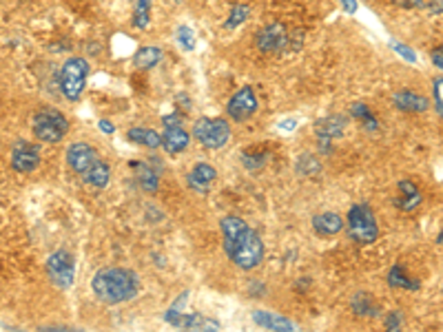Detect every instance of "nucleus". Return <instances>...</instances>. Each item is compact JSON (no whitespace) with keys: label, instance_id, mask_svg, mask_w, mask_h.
Wrapping results in <instances>:
<instances>
[{"label":"nucleus","instance_id":"obj_31","mask_svg":"<svg viewBox=\"0 0 443 332\" xmlns=\"http://www.w3.org/2000/svg\"><path fill=\"white\" fill-rule=\"evenodd\" d=\"M392 49H395L397 54H401L406 60H410V63H415L417 60V54L415 52H410V49L406 45H401V43H392Z\"/></svg>","mask_w":443,"mask_h":332},{"label":"nucleus","instance_id":"obj_7","mask_svg":"<svg viewBox=\"0 0 443 332\" xmlns=\"http://www.w3.org/2000/svg\"><path fill=\"white\" fill-rule=\"evenodd\" d=\"M191 135L206 148H222L231 140V124L224 118H200Z\"/></svg>","mask_w":443,"mask_h":332},{"label":"nucleus","instance_id":"obj_14","mask_svg":"<svg viewBox=\"0 0 443 332\" xmlns=\"http://www.w3.org/2000/svg\"><path fill=\"white\" fill-rule=\"evenodd\" d=\"M191 142V135L186 133L182 126H164V133H162V148L166 153H182V151L189 146Z\"/></svg>","mask_w":443,"mask_h":332},{"label":"nucleus","instance_id":"obj_25","mask_svg":"<svg viewBox=\"0 0 443 332\" xmlns=\"http://www.w3.org/2000/svg\"><path fill=\"white\" fill-rule=\"evenodd\" d=\"M297 170L302 175H319V170H321V164H319V159L310 155V153H302L299 159H297Z\"/></svg>","mask_w":443,"mask_h":332},{"label":"nucleus","instance_id":"obj_18","mask_svg":"<svg viewBox=\"0 0 443 332\" xmlns=\"http://www.w3.org/2000/svg\"><path fill=\"white\" fill-rule=\"evenodd\" d=\"M313 228L321 237H332L343 230V217L337 213H319L313 217Z\"/></svg>","mask_w":443,"mask_h":332},{"label":"nucleus","instance_id":"obj_36","mask_svg":"<svg viewBox=\"0 0 443 332\" xmlns=\"http://www.w3.org/2000/svg\"><path fill=\"white\" fill-rule=\"evenodd\" d=\"M341 5H343V9H346L348 14L357 12V3H354V0H341Z\"/></svg>","mask_w":443,"mask_h":332},{"label":"nucleus","instance_id":"obj_34","mask_svg":"<svg viewBox=\"0 0 443 332\" xmlns=\"http://www.w3.org/2000/svg\"><path fill=\"white\" fill-rule=\"evenodd\" d=\"M395 3L403 9H417L423 7V0H395Z\"/></svg>","mask_w":443,"mask_h":332},{"label":"nucleus","instance_id":"obj_28","mask_svg":"<svg viewBox=\"0 0 443 332\" xmlns=\"http://www.w3.org/2000/svg\"><path fill=\"white\" fill-rule=\"evenodd\" d=\"M432 91H435V107L439 111V115L443 118V76L432 80Z\"/></svg>","mask_w":443,"mask_h":332},{"label":"nucleus","instance_id":"obj_37","mask_svg":"<svg viewBox=\"0 0 443 332\" xmlns=\"http://www.w3.org/2000/svg\"><path fill=\"white\" fill-rule=\"evenodd\" d=\"M100 129L104 131V133H106V135H111V133H113V131H115V126H113L111 122H106V120H100Z\"/></svg>","mask_w":443,"mask_h":332},{"label":"nucleus","instance_id":"obj_11","mask_svg":"<svg viewBox=\"0 0 443 332\" xmlns=\"http://www.w3.org/2000/svg\"><path fill=\"white\" fill-rule=\"evenodd\" d=\"M38 164H41V146L27 140H18L12 148V166L18 173H34Z\"/></svg>","mask_w":443,"mask_h":332},{"label":"nucleus","instance_id":"obj_8","mask_svg":"<svg viewBox=\"0 0 443 332\" xmlns=\"http://www.w3.org/2000/svg\"><path fill=\"white\" fill-rule=\"evenodd\" d=\"M47 275L52 279V284L56 288H71L73 277H76V259L67 250H56L54 255H49L47 259Z\"/></svg>","mask_w":443,"mask_h":332},{"label":"nucleus","instance_id":"obj_2","mask_svg":"<svg viewBox=\"0 0 443 332\" xmlns=\"http://www.w3.org/2000/svg\"><path fill=\"white\" fill-rule=\"evenodd\" d=\"M93 295L106 306H117L131 301L140 293V277L126 268H102L91 279Z\"/></svg>","mask_w":443,"mask_h":332},{"label":"nucleus","instance_id":"obj_35","mask_svg":"<svg viewBox=\"0 0 443 332\" xmlns=\"http://www.w3.org/2000/svg\"><path fill=\"white\" fill-rule=\"evenodd\" d=\"M430 14H443V0H432L430 5H426Z\"/></svg>","mask_w":443,"mask_h":332},{"label":"nucleus","instance_id":"obj_22","mask_svg":"<svg viewBox=\"0 0 443 332\" xmlns=\"http://www.w3.org/2000/svg\"><path fill=\"white\" fill-rule=\"evenodd\" d=\"M350 306H352V313L357 317H377L379 315L375 301H372V297L368 293H357L352 297Z\"/></svg>","mask_w":443,"mask_h":332},{"label":"nucleus","instance_id":"obj_6","mask_svg":"<svg viewBox=\"0 0 443 332\" xmlns=\"http://www.w3.org/2000/svg\"><path fill=\"white\" fill-rule=\"evenodd\" d=\"M89 80V63L84 58H69L60 69V91L69 102H78Z\"/></svg>","mask_w":443,"mask_h":332},{"label":"nucleus","instance_id":"obj_26","mask_svg":"<svg viewBox=\"0 0 443 332\" xmlns=\"http://www.w3.org/2000/svg\"><path fill=\"white\" fill-rule=\"evenodd\" d=\"M177 43L184 49V52H193L195 49V34L191 27H180L177 29Z\"/></svg>","mask_w":443,"mask_h":332},{"label":"nucleus","instance_id":"obj_12","mask_svg":"<svg viewBox=\"0 0 443 332\" xmlns=\"http://www.w3.org/2000/svg\"><path fill=\"white\" fill-rule=\"evenodd\" d=\"M346 126H348V118L334 113V115L317 120V122H315V133H317V137H323V140H334V137L343 135Z\"/></svg>","mask_w":443,"mask_h":332},{"label":"nucleus","instance_id":"obj_20","mask_svg":"<svg viewBox=\"0 0 443 332\" xmlns=\"http://www.w3.org/2000/svg\"><path fill=\"white\" fill-rule=\"evenodd\" d=\"M129 140L140 146H146V148H160L162 146V135L155 133L153 129H142V126H135V129H129Z\"/></svg>","mask_w":443,"mask_h":332},{"label":"nucleus","instance_id":"obj_5","mask_svg":"<svg viewBox=\"0 0 443 332\" xmlns=\"http://www.w3.org/2000/svg\"><path fill=\"white\" fill-rule=\"evenodd\" d=\"M346 226H348V235L352 241L366 246V244H375L379 237V226L372 208L368 204H352L346 217Z\"/></svg>","mask_w":443,"mask_h":332},{"label":"nucleus","instance_id":"obj_21","mask_svg":"<svg viewBox=\"0 0 443 332\" xmlns=\"http://www.w3.org/2000/svg\"><path fill=\"white\" fill-rule=\"evenodd\" d=\"M388 284L392 288H401V290H419V281L415 277L408 275V270L403 266H392L388 273Z\"/></svg>","mask_w":443,"mask_h":332},{"label":"nucleus","instance_id":"obj_19","mask_svg":"<svg viewBox=\"0 0 443 332\" xmlns=\"http://www.w3.org/2000/svg\"><path fill=\"white\" fill-rule=\"evenodd\" d=\"M129 166L135 170V182L140 184L142 190H146V193H155V190L160 188V175H157V170H153L146 162H129Z\"/></svg>","mask_w":443,"mask_h":332},{"label":"nucleus","instance_id":"obj_3","mask_svg":"<svg viewBox=\"0 0 443 332\" xmlns=\"http://www.w3.org/2000/svg\"><path fill=\"white\" fill-rule=\"evenodd\" d=\"M67 164L89 188H104L109 184L111 168L98 155V151L87 142H73L67 148Z\"/></svg>","mask_w":443,"mask_h":332},{"label":"nucleus","instance_id":"obj_23","mask_svg":"<svg viewBox=\"0 0 443 332\" xmlns=\"http://www.w3.org/2000/svg\"><path fill=\"white\" fill-rule=\"evenodd\" d=\"M160 58H162L160 47H142L140 52L133 56V65L137 69H151L160 63Z\"/></svg>","mask_w":443,"mask_h":332},{"label":"nucleus","instance_id":"obj_1","mask_svg":"<svg viewBox=\"0 0 443 332\" xmlns=\"http://www.w3.org/2000/svg\"><path fill=\"white\" fill-rule=\"evenodd\" d=\"M224 253L242 270H253L264 259V241L258 230H253L242 217L226 215L222 221Z\"/></svg>","mask_w":443,"mask_h":332},{"label":"nucleus","instance_id":"obj_4","mask_svg":"<svg viewBox=\"0 0 443 332\" xmlns=\"http://www.w3.org/2000/svg\"><path fill=\"white\" fill-rule=\"evenodd\" d=\"M32 131L34 135L47 144H58L63 142V137L69 133V120L63 111L45 107L41 111H36L32 118Z\"/></svg>","mask_w":443,"mask_h":332},{"label":"nucleus","instance_id":"obj_13","mask_svg":"<svg viewBox=\"0 0 443 332\" xmlns=\"http://www.w3.org/2000/svg\"><path fill=\"white\" fill-rule=\"evenodd\" d=\"M215 177H218V170H215L211 164L200 162V164H195L193 170L189 173V186L195 190V193H209V188L215 182Z\"/></svg>","mask_w":443,"mask_h":332},{"label":"nucleus","instance_id":"obj_29","mask_svg":"<svg viewBox=\"0 0 443 332\" xmlns=\"http://www.w3.org/2000/svg\"><path fill=\"white\" fill-rule=\"evenodd\" d=\"M352 115L354 118H359V120H363V122H368V129H375L377 124H375V120H372V113L368 111V107H363V104H354L352 107Z\"/></svg>","mask_w":443,"mask_h":332},{"label":"nucleus","instance_id":"obj_16","mask_svg":"<svg viewBox=\"0 0 443 332\" xmlns=\"http://www.w3.org/2000/svg\"><path fill=\"white\" fill-rule=\"evenodd\" d=\"M251 319H253V324H258L260 328H266V330H282V332H288V330L297 328L291 319L282 317V315H275V313H269V310H255V313L251 315Z\"/></svg>","mask_w":443,"mask_h":332},{"label":"nucleus","instance_id":"obj_27","mask_svg":"<svg viewBox=\"0 0 443 332\" xmlns=\"http://www.w3.org/2000/svg\"><path fill=\"white\" fill-rule=\"evenodd\" d=\"M246 18H249V7H246V5H238V7H233V12H231L229 20H226V29H233V27L242 25Z\"/></svg>","mask_w":443,"mask_h":332},{"label":"nucleus","instance_id":"obj_15","mask_svg":"<svg viewBox=\"0 0 443 332\" xmlns=\"http://www.w3.org/2000/svg\"><path fill=\"white\" fill-rule=\"evenodd\" d=\"M397 188H399L397 208L403 210V213H412V210H417L421 204V190L417 188V184L410 182V179H401Z\"/></svg>","mask_w":443,"mask_h":332},{"label":"nucleus","instance_id":"obj_30","mask_svg":"<svg viewBox=\"0 0 443 332\" xmlns=\"http://www.w3.org/2000/svg\"><path fill=\"white\" fill-rule=\"evenodd\" d=\"M383 324H386L388 330H399V328L403 326V315L399 313V310H392V313L386 317V321H383Z\"/></svg>","mask_w":443,"mask_h":332},{"label":"nucleus","instance_id":"obj_9","mask_svg":"<svg viewBox=\"0 0 443 332\" xmlns=\"http://www.w3.org/2000/svg\"><path fill=\"white\" fill-rule=\"evenodd\" d=\"M255 43H258L260 52H264V54H277L282 49L293 45V36L286 32L284 25L275 23V25H266L258 34V38H255Z\"/></svg>","mask_w":443,"mask_h":332},{"label":"nucleus","instance_id":"obj_10","mask_svg":"<svg viewBox=\"0 0 443 332\" xmlns=\"http://www.w3.org/2000/svg\"><path fill=\"white\" fill-rule=\"evenodd\" d=\"M258 107H260V102H258V96H255L253 89L251 87H242L240 91L231 98V102H229V107H226V111H229V115L235 120V122H246V120L255 115Z\"/></svg>","mask_w":443,"mask_h":332},{"label":"nucleus","instance_id":"obj_33","mask_svg":"<svg viewBox=\"0 0 443 332\" xmlns=\"http://www.w3.org/2000/svg\"><path fill=\"white\" fill-rule=\"evenodd\" d=\"M430 58H432V63H435V67H439L441 71H443V45H441V47H437L435 52H432V56H430Z\"/></svg>","mask_w":443,"mask_h":332},{"label":"nucleus","instance_id":"obj_32","mask_svg":"<svg viewBox=\"0 0 443 332\" xmlns=\"http://www.w3.org/2000/svg\"><path fill=\"white\" fill-rule=\"evenodd\" d=\"M162 122H164V126H180L182 124V115L180 113H171V115L162 118Z\"/></svg>","mask_w":443,"mask_h":332},{"label":"nucleus","instance_id":"obj_17","mask_svg":"<svg viewBox=\"0 0 443 332\" xmlns=\"http://www.w3.org/2000/svg\"><path fill=\"white\" fill-rule=\"evenodd\" d=\"M395 107L399 111H406V113H423L430 109V100L415 91H399L395 96Z\"/></svg>","mask_w":443,"mask_h":332},{"label":"nucleus","instance_id":"obj_24","mask_svg":"<svg viewBox=\"0 0 443 332\" xmlns=\"http://www.w3.org/2000/svg\"><path fill=\"white\" fill-rule=\"evenodd\" d=\"M151 23V0H133V25L146 29Z\"/></svg>","mask_w":443,"mask_h":332}]
</instances>
